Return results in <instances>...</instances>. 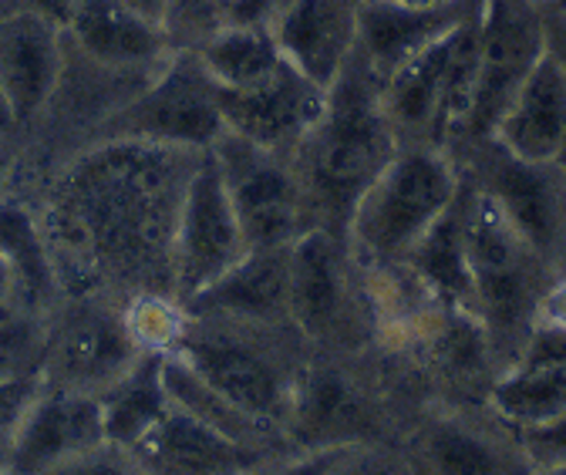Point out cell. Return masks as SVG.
Wrapping results in <instances>:
<instances>
[{
    "label": "cell",
    "mask_w": 566,
    "mask_h": 475,
    "mask_svg": "<svg viewBox=\"0 0 566 475\" xmlns=\"http://www.w3.org/2000/svg\"><path fill=\"white\" fill-rule=\"evenodd\" d=\"M465 172L446 149L401 146L347 220V243L368 270L398 266L462 192Z\"/></svg>",
    "instance_id": "5b68a950"
},
{
    "label": "cell",
    "mask_w": 566,
    "mask_h": 475,
    "mask_svg": "<svg viewBox=\"0 0 566 475\" xmlns=\"http://www.w3.org/2000/svg\"><path fill=\"white\" fill-rule=\"evenodd\" d=\"M209 152L217 156L227 196L250 250L291 246L301 233L311 230L307 199L291 156L270 152L233 131H223L209 146Z\"/></svg>",
    "instance_id": "8fae6325"
},
{
    "label": "cell",
    "mask_w": 566,
    "mask_h": 475,
    "mask_svg": "<svg viewBox=\"0 0 566 475\" xmlns=\"http://www.w3.org/2000/svg\"><path fill=\"white\" fill-rule=\"evenodd\" d=\"M327 475H415L405 445L395 439L344 445Z\"/></svg>",
    "instance_id": "1f68e13d"
},
{
    "label": "cell",
    "mask_w": 566,
    "mask_h": 475,
    "mask_svg": "<svg viewBox=\"0 0 566 475\" xmlns=\"http://www.w3.org/2000/svg\"><path fill=\"white\" fill-rule=\"evenodd\" d=\"M135 345L146 355H172L186 334L189 310L172 294H142L122 304Z\"/></svg>",
    "instance_id": "f546056e"
},
{
    "label": "cell",
    "mask_w": 566,
    "mask_h": 475,
    "mask_svg": "<svg viewBox=\"0 0 566 475\" xmlns=\"http://www.w3.org/2000/svg\"><path fill=\"white\" fill-rule=\"evenodd\" d=\"M520 439L533 462V472L536 468H566V412H559L539 425L520 429Z\"/></svg>",
    "instance_id": "d6a6232c"
},
{
    "label": "cell",
    "mask_w": 566,
    "mask_h": 475,
    "mask_svg": "<svg viewBox=\"0 0 566 475\" xmlns=\"http://www.w3.org/2000/svg\"><path fill=\"white\" fill-rule=\"evenodd\" d=\"M142 355L118 300L61 297L48 317L38 384L102 398Z\"/></svg>",
    "instance_id": "9c48e42d"
},
{
    "label": "cell",
    "mask_w": 566,
    "mask_h": 475,
    "mask_svg": "<svg viewBox=\"0 0 566 475\" xmlns=\"http://www.w3.org/2000/svg\"><path fill=\"white\" fill-rule=\"evenodd\" d=\"M220 135L217 85L196 51H172L146 85L95 125L92 142H156L202 152Z\"/></svg>",
    "instance_id": "ba28073f"
},
{
    "label": "cell",
    "mask_w": 566,
    "mask_h": 475,
    "mask_svg": "<svg viewBox=\"0 0 566 475\" xmlns=\"http://www.w3.org/2000/svg\"><path fill=\"white\" fill-rule=\"evenodd\" d=\"M559 274H566V253H563V266H559Z\"/></svg>",
    "instance_id": "f907efd6"
},
{
    "label": "cell",
    "mask_w": 566,
    "mask_h": 475,
    "mask_svg": "<svg viewBox=\"0 0 566 475\" xmlns=\"http://www.w3.org/2000/svg\"><path fill=\"white\" fill-rule=\"evenodd\" d=\"M18 294H14V281H11V270L8 263L0 260V317H18Z\"/></svg>",
    "instance_id": "60d3db41"
},
{
    "label": "cell",
    "mask_w": 566,
    "mask_h": 475,
    "mask_svg": "<svg viewBox=\"0 0 566 475\" xmlns=\"http://www.w3.org/2000/svg\"><path fill=\"white\" fill-rule=\"evenodd\" d=\"M11 176H14V152H11V142H8V131H0V202L8 199Z\"/></svg>",
    "instance_id": "b9f144b4"
},
{
    "label": "cell",
    "mask_w": 566,
    "mask_h": 475,
    "mask_svg": "<svg viewBox=\"0 0 566 475\" xmlns=\"http://www.w3.org/2000/svg\"><path fill=\"white\" fill-rule=\"evenodd\" d=\"M163 381L169 391V401L176 404L179 412L192 415L196 422L209 425L212 432H220L227 439H233L243 448L263 452V455H276V452H287L297 448L287 435L276 432L273 425L247 415L243 409H237L233 401H227L223 394L212 391L186 361H179L176 355H166L163 361Z\"/></svg>",
    "instance_id": "4316f807"
},
{
    "label": "cell",
    "mask_w": 566,
    "mask_h": 475,
    "mask_svg": "<svg viewBox=\"0 0 566 475\" xmlns=\"http://www.w3.org/2000/svg\"><path fill=\"white\" fill-rule=\"evenodd\" d=\"M217 98L223 131H233L280 156H294L327 108V92L307 82L287 61L256 85L233 92L217 88Z\"/></svg>",
    "instance_id": "9a60e30c"
},
{
    "label": "cell",
    "mask_w": 566,
    "mask_h": 475,
    "mask_svg": "<svg viewBox=\"0 0 566 475\" xmlns=\"http://www.w3.org/2000/svg\"><path fill=\"white\" fill-rule=\"evenodd\" d=\"M166 355H142L98 401H102V422L105 442L118 448H135L172 409L166 381H163Z\"/></svg>",
    "instance_id": "83f0119b"
},
{
    "label": "cell",
    "mask_w": 566,
    "mask_h": 475,
    "mask_svg": "<svg viewBox=\"0 0 566 475\" xmlns=\"http://www.w3.org/2000/svg\"><path fill=\"white\" fill-rule=\"evenodd\" d=\"M64 28L18 11L0 24V92L14 128L31 125L57 95L64 78Z\"/></svg>",
    "instance_id": "d6986e66"
},
{
    "label": "cell",
    "mask_w": 566,
    "mask_h": 475,
    "mask_svg": "<svg viewBox=\"0 0 566 475\" xmlns=\"http://www.w3.org/2000/svg\"><path fill=\"white\" fill-rule=\"evenodd\" d=\"M462 210L472 307L489 345L492 368L500 374L530 337L539 317V300L556 277L469 176Z\"/></svg>",
    "instance_id": "277c9868"
},
{
    "label": "cell",
    "mask_w": 566,
    "mask_h": 475,
    "mask_svg": "<svg viewBox=\"0 0 566 475\" xmlns=\"http://www.w3.org/2000/svg\"><path fill=\"white\" fill-rule=\"evenodd\" d=\"M24 8L48 18V21H54L57 28H64L67 18H71V8H75V0H24Z\"/></svg>",
    "instance_id": "ab89813d"
},
{
    "label": "cell",
    "mask_w": 566,
    "mask_h": 475,
    "mask_svg": "<svg viewBox=\"0 0 566 475\" xmlns=\"http://www.w3.org/2000/svg\"><path fill=\"white\" fill-rule=\"evenodd\" d=\"M344 445H327V448H291L270 455L266 462H260L250 475H327V468L334 465L337 452Z\"/></svg>",
    "instance_id": "e575fe53"
},
{
    "label": "cell",
    "mask_w": 566,
    "mask_h": 475,
    "mask_svg": "<svg viewBox=\"0 0 566 475\" xmlns=\"http://www.w3.org/2000/svg\"><path fill=\"white\" fill-rule=\"evenodd\" d=\"M0 260L11 270L18 310L24 317L48 320L64 294L54 274V260L48 253L41 223L34 217V207L14 196L0 202Z\"/></svg>",
    "instance_id": "484cf974"
},
{
    "label": "cell",
    "mask_w": 566,
    "mask_h": 475,
    "mask_svg": "<svg viewBox=\"0 0 566 475\" xmlns=\"http://www.w3.org/2000/svg\"><path fill=\"white\" fill-rule=\"evenodd\" d=\"M546 54L543 8L536 0H482L479 8V72L469 131L485 142L513 95Z\"/></svg>",
    "instance_id": "5bb4252c"
},
{
    "label": "cell",
    "mask_w": 566,
    "mask_h": 475,
    "mask_svg": "<svg viewBox=\"0 0 566 475\" xmlns=\"http://www.w3.org/2000/svg\"><path fill=\"white\" fill-rule=\"evenodd\" d=\"M401 4H446V0H401Z\"/></svg>",
    "instance_id": "bcb514c9"
},
{
    "label": "cell",
    "mask_w": 566,
    "mask_h": 475,
    "mask_svg": "<svg viewBox=\"0 0 566 475\" xmlns=\"http://www.w3.org/2000/svg\"><path fill=\"white\" fill-rule=\"evenodd\" d=\"M132 455L146 468V475H250L260 462L270 458L263 452L243 448L233 439L212 432L209 425L179 412L176 404L132 448Z\"/></svg>",
    "instance_id": "7402d4cb"
},
{
    "label": "cell",
    "mask_w": 566,
    "mask_h": 475,
    "mask_svg": "<svg viewBox=\"0 0 566 475\" xmlns=\"http://www.w3.org/2000/svg\"><path fill=\"white\" fill-rule=\"evenodd\" d=\"M247 240L237 210L227 196L217 156L209 149L199 156L196 172L186 186L182 210L172 240V294L192 300L209 284H217L230 266L247 256Z\"/></svg>",
    "instance_id": "4fadbf2b"
},
{
    "label": "cell",
    "mask_w": 566,
    "mask_h": 475,
    "mask_svg": "<svg viewBox=\"0 0 566 475\" xmlns=\"http://www.w3.org/2000/svg\"><path fill=\"white\" fill-rule=\"evenodd\" d=\"M533 475H566V468H536Z\"/></svg>",
    "instance_id": "f6af8a7d"
},
{
    "label": "cell",
    "mask_w": 566,
    "mask_h": 475,
    "mask_svg": "<svg viewBox=\"0 0 566 475\" xmlns=\"http://www.w3.org/2000/svg\"><path fill=\"white\" fill-rule=\"evenodd\" d=\"M398 149V131L381 108L378 78L358 57H350L344 75L327 92L321 122L291 156L311 226L344 233L358 199Z\"/></svg>",
    "instance_id": "7a4b0ae2"
},
{
    "label": "cell",
    "mask_w": 566,
    "mask_h": 475,
    "mask_svg": "<svg viewBox=\"0 0 566 475\" xmlns=\"http://www.w3.org/2000/svg\"><path fill=\"white\" fill-rule=\"evenodd\" d=\"M48 341L44 317H0V384L28 381L41 374Z\"/></svg>",
    "instance_id": "4dcf8cb0"
},
{
    "label": "cell",
    "mask_w": 566,
    "mask_h": 475,
    "mask_svg": "<svg viewBox=\"0 0 566 475\" xmlns=\"http://www.w3.org/2000/svg\"><path fill=\"white\" fill-rule=\"evenodd\" d=\"M18 11H28L24 0H0V24H4L8 18H14Z\"/></svg>",
    "instance_id": "7bdbcfd3"
},
{
    "label": "cell",
    "mask_w": 566,
    "mask_h": 475,
    "mask_svg": "<svg viewBox=\"0 0 566 475\" xmlns=\"http://www.w3.org/2000/svg\"><path fill=\"white\" fill-rule=\"evenodd\" d=\"M14 122H11V112H8V102H4V92H0V131H11Z\"/></svg>",
    "instance_id": "ee69618b"
},
{
    "label": "cell",
    "mask_w": 566,
    "mask_h": 475,
    "mask_svg": "<svg viewBox=\"0 0 566 475\" xmlns=\"http://www.w3.org/2000/svg\"><path fill=\"white\" fill-rule=\"evenodd\" d=\"M465 189V182H462ZM405 277L442 307L469 314L475 320L472 307V277H469V256H465V210H462V192L452 207L432 223L408 256L398 263ZM479 324V320H475Z\"/></svg>",
    "instance_id": "d4e9b609"
},
{
    "label": "cell",
    "mask_w": 566,
    "mask_h": 475,
    "mask_svg": "<svg viewBox=\"0 0 566 475\" xmlns=\"http://www.w3.org/2000/svg\"><path fill=\"white\" fill-rule=\"evenodd\" d=\"M122 4H125L132 14H138L142 21H149V24H156V28H163V31H166L169 0H122Z\"/></svg>",
    "instance_id": "f35d334b"
},
{
    "label": "cell",
    "mask_w": 566,
    "mask_h": 475,
    "mask_svg": "<svg viewBox=\"0 0 566 475\" xmlns=\"http://www.w3.org/2000/svg\"><path fill=\"white\" fill-rule=\"evenodd\" d=\"M0 475H11V472H8V468H4V465H0Z\"/></svg>",
    "instance_id": "816d5d0a"
},
{
    "label": "cell",
    "mask_w": 566,
    "mask_h": 475,
    "mask_svg": "<svg viewBox=\"0 0 566 475\" xmlns=\"http://www.w3.org/2000/svg\"><path fill=\"white\" fill-rule=\"evenodd\" d=\"M202 152L92 142L51 179L34 217L64 297L172 294L176 223Z\"/></svg>",
    "instance_id": "6da1fadb"
},
{
    "label": "cell",
    "mask_w": 566,
    "mask_h": 475,
    "mask_svg": "<svg viewBox=\"0 0 566 475\" xmlns=\"http://www.w3.org/2000/svg\"><path fill=\"white\" fill-rule=\"evenodd\" d=\"M401 445L415 475H533L520 429L485 398L424 412Z\"/></svg>",
    "instance_id": "30bf717a"
},
{
    "label": "cell",
    "mask_w": 566,
    "mask_h": 475,
    "mask_svg": "<svg viewBox=\"0 0 566 475\" xmlns=\"http://www.w3.org/2000/svg\"><path fill=\"white\" fill-rule=\"evenodd\" d=\"M536 320H546V324L566 330V274H559V277L549 284V291L543 294V300H539V317H536Z\"/></svg>",
    "instance_id": "74e56055"
},
{
    "label": "cell",
    "mask_w": 566,
    "mask_h": 475,
    "mask_svg": "<svg viewBox=\"0 0 566 475\" xmlns=\"http://www.w3.org/2000/svg\"><path fill=\"white\" fill-rule=\"evenodd\" d=\"M291 246L247 250V256L230 266L217 284L186 300V310L260 324H291Z\"/></svg>",
    "instance_id": "603a6c76"
},
{
    "label": "cell",
    "mask_w": 566,
    "mask_h": 475,
    "mask_svg": "<svg viewBox=\"0 0 566 475\" xmlns=\"http://www.w3.org/2000/svg\"><path fill=\"white\" fill-rule=\"evenodd\" d=\"M291 324L317 355L350 358L378 327L368 266L344 233L311 226L291 246Z\"/></svg>",
    "instance_id": "8992f818"
},
{
    "label": "cell",
    "mask_w": 566,
    "mask_h": 475,
    "mask_svg": "<svg viewBox=\"0 0 566 475\" xmlns=\"http://www.w3.org/2000/svg\"><path fill=\"white\" fill-rule=\"evenodd\" d=\"M98 445H105L102 401L92 394L38 384L14 432L4 468L11 475H44Z\"/></svg>",
    "instance_id": "2e32d148"
},
{
    "label": "cell",
    "mask_w": 566,
    "mask_h": 475,
    "mask_svg": "<svg viewBox=\"0 0 566 475\" xmlns=\"http://www.w3.org/2000/svg\"><path fill=\"white\" fill-rule=\"evenodd\" d=\"M482 0H446V4H401V0H358V57L378 85L405 61L439 38L462 28Z\"/></svg>",
    "instance_id": "e0dca14e"
},
{
    "label": "cell",
    "mask_w": 566,
    "mask_h": 475,
    "mask_svg": "<svg viewBox=\"0 0 566 475\" xmlns=\"http://www.w3.org/2000/svg\"><path fill=\"white\" fill-rule=\"evenodd\" d=\"M196 57L202 61L212 85L223 92L256 85V82L270 78L276 67L287 61L280 54L273 28L260 24V21L220 28L209 41H202L196 48Z\"/></svg>",
    "instance_id": "f1b7e54d"
},
{
    "label": "cell",
    "mask_w": 566,
    "mask_h": 475,
    "mask_svg": "<svg viewBox=\"0 0 566 475\" xmlns=\"http://www.w3.org/2000/svg\"><path fill=\"white\" fill-rule=\"evenodd\" d=\"M549 8H556V11H566V0H556V4H549Z\"/></svg>",
    "instance_id": "c3c4849f"
},
{
    "label": "cell",
    "mask_w": 566,
    "mask_h": 475,
    "mask_svg": "<svg viewBox=\"0 0 566 475\" xmlns=\"http://www.w3.org/2000/svg\"><path fill=\"white\" fill-rule=\"evenodd\" d=\"M479 159L469 176L500 210L533 253L559 277L566 253V169L559 162H526L492 139L475 142Z\"/></svg>",
    "instance_id": "7c38bea8"
},
{
    "label": "cell",
    "mask_w": 566,
    "mask_h": 475,
    "mask_svg": "<svg viewBox=\"0 0 566 475\" xmlns=\"http://www.w3.org/2000/svg\"><path fill=\"white\" fill-rule=\"evenodd\" d=\"M172 355L237 409L291 439L301 374L311 358L294 324L189 314Z\"/></svg>",
    "instance_id": "3957f363"
},
{
    "label": "cell",
    "mask_w": 566,
    "mask_h": 475,
    "mask_svg": "<svg viewBox=\"0 0 566 475\" xmlns=\"http://www.w3.org/2000/svg\"><path fill=\"white\" fill-rule=\"evenodd\" d=\"M485 401L516 429L566 412V330L536 320L516 358L492 378Z\"/></svg>",
    "instance_id": "ffe728a7"
},
{
    "label": "cell",
    "mask_w": 566,
    "mask_h": 475,
    "mask_svg": "<svg viewBox=\"0 0 566 475\" xmlns=\"http://www.w3.org/2000/svg\"><path fill=\"white\" fill-rule=\"evenodd\" d=\"M64 38L92 64L128 75H153L172 54L166 31L132 14L122 0H75Z\"/></svg>",
    "instance_id": "44dd1931"
},
{
    "label": "cell",
    "mask_w": 566,
    "mask_h": 475,
    "mask_svg": "<svg viewBox=\"0 0 566 475\" xmlns=\"http://www.w3.org/2000/svg\"><path fill=\"white\" fill-rule=\"evenodd\" d=\"M543 34H546V54L566 72V11L543 8Z\"/></svg>",
    "instance_id": "8d00e7d4"
},
{
    "label": "cell",
    "mask_w": 566,
    "mask_h": 475,
    "mask_svg": "<svg viewBox=\"0 0 566 475\" xmlns=\"http://www.w3.org/2000/svg\"><path fill=\"white\" fill-rule=\"evenodd\" d=\"M38 391V378H28V381H11V384H0V465L8 462V452H11V442H14V432L28 412V404Z\"/></svg>",
    "instance_id": "d590c367"
},
{
    "label": "cell",
    "mask_w": 566,
    "mask_h": 475,
    "mask_svg": "<svg viewBox=\"0 0 566 475\" xmlns=\"http://www.w3.org/2000/svg\"><path fill=\"white\" fill-rule=\"evenodd\" d=\"M536 4H539V8H549V4H556V0H536Z\"/></svg>",
    "instance_id": "681fc988"
},
{
    "label": "cell",
    "mask_w": 566,
    "mask_h": 475,
    "mask_svg": "<svg viewBox=\"0 0 566 475\" xmlns=\"http://www.w3.org/2000/svg\"><path fill=\"white\" fill-rule=\"evenodd\" d=\"M489 139L526 162H556L566 146V72L543 54Z\"/></svg>",
    "instance_id": "cb8c5ba5"
},
{
    "label": "cell",
    "mask_w": 566,
    "mask_h": 475,
    "mask_svg": "<svg viewBox=\"0 0 566 475\" xmlns=\"http://www.w3.org/2000/svg\"><path fill=\"white\" fill-rule=\"evenodd\" d=\"M44 475H146V468H142L135 462V455L128 448H118L112 442L78 455V458H71Z\"/></svg>",
    "instance_id": "836d02e7"
},
{
    "label": "cell",
    "mask_w": 566,
    "mask_h": 475,
    "mask_svg": "<svg viewBox=\"0 0 566 475\" xmlns=\"http://www.w3.org/2000/svg\"><path fill=\"white\" fill-rule=\"evenodd\" d=\"M270 28L287 64L331 92L358 51V0H283Z\"/></svg>",
    "instance_id": "ac0fdd59"
},
{
    "label": "cell",
    "mask_w": 566,
    "mask_h": 475,
    "mask_svg": "<svg viewBox=\"0 0 566 475\" xmlns=\"http://www.w3.org/2000/svg\"><path fill=\"white\" fill-rule=\"evenodd\" d=\"M556 162H559V166L566 169V146H563V152H559V159H556Z\"/></svg>",
    "instance_id": "7dc6e473"
},
{
    "label": "cell",
    "mask_w": 566,
    "mask_h": 475,
    "mask_svg": "<svg viewBox=\"0 0 566 475\" xmlns=\"http://www.w3.org/2000/svg\"><path fill=\"white\" fill-rule=\"evenodd\" d=\"M475 72L479 11L381 82V108L391 128L436 149H446L452 139H465L475 98Z\"/></svg>",
    "instance_id": "52a82bcc"
}]
</instances>
